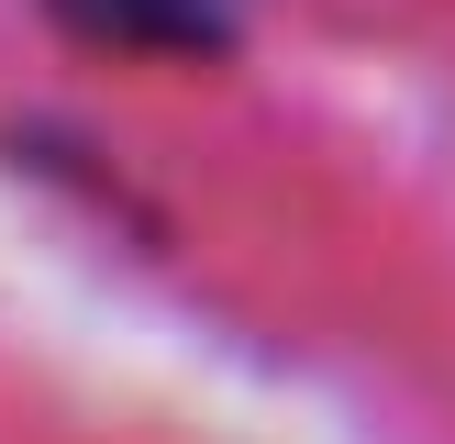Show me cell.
<instances>
[{
    "label": "cell",
    "instance_id": "obj_1",
    "mask_svg": "<svg viewBox=\"0 0 455 444\" xmlns=\"http://www.w3.org/2000/svg\"><path fill=\"white\" fill-rule=\"evenodd\" d=\"M67 44L89 56H145V67H189V56H234V12L222 0H44Z\"/></svg>",
    "mask_w": 455,
    "mask_h": 444
}]
</instances>
